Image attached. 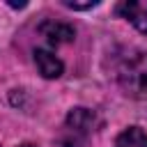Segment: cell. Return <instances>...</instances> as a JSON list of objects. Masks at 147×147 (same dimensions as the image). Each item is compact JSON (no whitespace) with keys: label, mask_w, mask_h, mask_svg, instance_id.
<instances>
[{"label":"cell","mask_w":147,"mask_h":147,"mask_svg":"<svg viewBox=\"0 0 147 147\" xmlns=\"http://www.w3.org/2000/svg\"><path fill=\"white\" fill-rule=\"evenodd\" d=\"M117 14H122L142 34H147V0H140V2H122L117 7Z\"/></svg>","instance_id":"5"},{"label":"cell","mask_w":147,"mask_h":147,"mask_svg":"<svg viewBox=\"0 0 147 147\" xmlns=\"http://www.w3.org/2000/svg\"><path fill=\"white\" fill-rule=\"evenodd\" d=\"M64 5L69 9H92L99 5V0H87V2H76V0H64Z\"/></svg>","instance_id":"7"},{"label":"cell","mask_w":147,"mask_h":147,"mask_svg":"<svg viewBox=\"0 0 147 147\" xmlns=\"http://www.w3.org/2000/svg\"><path fill=\"white\" fill-rule=\"evenodd\" d=\"M115 147H147V131L140 126H129L117 136Z\"/></svg>","instance_id":"6"},{"label":"cell","mask_w":147,"mask_h":147,"mask_svg":"<svg viewBox=\"0 0 147 147\" xmlns=\"http://www.w3.org/2000/svg\"><path fill=\"white\" fill-rule=\"evenodd\" d=\"M108 67L115 83L124 90V94L136 99L147 96V51L122 46L110 53Z\"/></svg>","instance_id":"1"},{"label":"cell","mask_w":147,"mask_h":147,"mask_svg":"<svg viewBox=\"0 0 147 147\" xmlns=\"http://www.w3.org/2000/svg\"><path fill=\"white\" fill-rule=\"evenodd\" d=\"M39 34H41L48 44H53V46L69 44V41L76 39V30H74V25H69V23H64V21H55V18L44 21V23L39 25Z\"/></svg>","instance_id":"3"},{"label":"cell","mask_w":147,"mask_h":147,"mask_svg":"<svg viewBox=\"0 0 147 147\" xmlns=\"http://www.w3.org/2000/svg\"><path fill=\"white\" fill-rule=\"evenodd\" d=\"M21 147H37V145H32V142H25V145H21Z\"/></svg>","instance_id":"9"},{"label":"cell","mask_w":147,"mask_h":147,"mask_svg":"<svg viewBox=\"0 0 147 147\" xmlns=\"http://www.w3.org/2000/svg\"><path fill=\"white\" fill-rule=\"evenodd\" d=\"M28 2H16V0H9V7H16V9H23Z\"/></svg>","instance_id":"8"},{"label":"cell","mask_w":147,"mask_h":147,"mask_svg":"<svg viewBox=\"0 0 147 147\" xmlns=\"http://www.w3.org/2000/svg\"><path fill=\"white\" fill-rule=\"evenodd\" d=\"M99 126H101V119L94 110L74 108V110H69V115L64 119L60 142H62V147H87V138Z\"/></svg>","instance_id":"2"},{"label":"cell","mask_w":147,"mask_h":147,"mask_svg":"<svg viewBox=\"0 0 147 147\" xmlns=\"http://www.w3.org/2000/svg\"><path fill=\"white\" fill-rule=\"evenodd\" d=\"M34 62H37V69L44 78H60L62 71H64L62 60L55 53H51L48 48H37L34 51Z\"/></svg>","instance_id":"4"}]
</instances>
